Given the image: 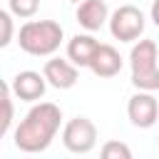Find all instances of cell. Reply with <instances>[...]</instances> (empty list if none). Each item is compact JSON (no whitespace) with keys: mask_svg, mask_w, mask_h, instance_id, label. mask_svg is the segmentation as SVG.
<instances>
[{"mask_svg":"<svg viewBox=\"0 0 159 159\" xmlns=\"http://www.w3.org/2000/svg\"><path fill=\"white\" fill-rule=\"evenodd\" d=\"M62 124V109L52 102H35L12 132V144L25 154L45 152L57 137Z\"/></svg>","mask_w":159,"mask_h":159,"instance_id":"obj_1","label":"cell"},{"mask_svg":"<svg viewBox=\"0 0 159 159\" xmlns=\"http://www.w3.org/2000/svg\"><path fill=\"white\" fill-rule=\"evenodd\" d=\"M65 40V30L55 20H27L17 30V45L32 57H52Z\"/></svg>","mask_w":159,"mask_h":159,"instance_id":"obj_2","label":"cell"},{"mask_svg":"<svg viewBox=\"0 0 159 159\" xmlns=\"http://www.w3.org/2000/svg\"><path fill=\"white\" fill-rule=\"evenodd\" d=\"M132 84L137 89L159 92V50L154 40H137L129 52Z\"/></svg>","mask_w":159,"mask_h":159,"instance_id":"obj_3","label":"cell"},{"mask_svg":"<svg viewBox=\"0 0 159 159\" xmlns=\"http://www.w3.org/2000/svg\"><path fill=\"white\" fill-rule=\"evenodd\" d=\"M109 32L119 42H137L147 27V17L137 5H119L109 15Z\"/></svg>","mask_w":159,"mask_h":159,"instance_id":"obj_4","label":"cell"},{"mask_svg":"<svg viewBox=\"0 0 159 159\" xmlns=\"http://www.w3.org/2000/svg\"><path fill=\"white\" fill-rule=\"evenodd\" d=\"M62 144L72 154H89L97 147V127L89 117L77 114L62 127Z\"/></svg>","mask_w":159,"mask_h":159,"instance_id":"obj_5","label":"cell"},{"mask_svg":"<svg viewBox=\"0 0 159 159\" xmlns=\"http://www.w3.org/2000/svg\"><path fill=\"white\" fill-rule=\"evenodd\" d=\"M127 117L134 127L139 129H149L157 124L159 119V102L154 97V92H147V89H137L129 102H127Z\"/></svg>","mask_w":159,"mask_h":159,"instance_id":"obj_6","label":"cell"},{"mask_svg":"<svg viewBox=\"0 0 159 159\" xmlns=\"http://www.w3.org/2000/svg\"><path fill=\"white\" fill-rule=\"evenodd\" d=\"M10 89H12L15 99H20V102H40L45 97V92H47L45 72L22 70L10 80Z\"/></svg>","mask_w":159,"mask_h":159,"instance_id":"obj_7","label":"cell"},{"mask_svg":"<svg viewBox=\"0 0 159 159\" xmlns=\"http://www.w3.org/2000/svg\"><path fill=\"white\" fill-rule=\"evenodd\" d=\"M42 72H45L47 84L55 87V89H72L77 84V80H80V70L70 57L67 60L65 57H50L45 62Z\"/></svg>","mask_w":159,"mask_h":159,"instance_id":"obj_8","label":"cell"},{"mask_svg":"<svg viewBox=\"0 0 159 159\" xmlns=\"http://www.w3.org/2000/svg\"><path fill=\"white\" fill-rule=\"evenodd\" d=\"M109 7L104 0H82L77 2L75 10V20L80 22V27H84L87 32H97L109 22Z\"/></svg>","mask_w":159,"mask_h":159,"instance_id":"obj_9","label":"cell"},{"mask_svg":"<svg viewBox=\"0 0 159 159\" xmlns=\"http://www.w3.org/2000/svg\"><path fill=\"white\" fill-rule=\"evenodd\" d=\"M122 65H124V60H122V55L117 52V47L99 42V47H97V52H94V57H92V62H89V70H92L97 77L107 80V77L119 75V72H122Z\"/></svg>","mask_w":159,"mask_h":159,"instance_id":"obj_10","label":"cell"},{"mask_svg":"<svg viewBox=\"0 0 159 159\" xmlns=\"http://www.w3.org/2000/svg\"><path fill=\"white\" fill-rule=\"evenodd\" d=\"M97 47H99V40L92 32H77V35H72L67 40V57L77 67H89Z\"/></svg>","mask_w":159,"mask_h":159,"instance_id":"obj_11","label":"cell"},{"mask_svg":"<svg viewBox=\"0 0 159 159\" xmlns=\"http://www.w3.org/2000/svg\"><path fill=\"white\" fill-rule=\"evenodd\" d=\"M12 89H10V82L2 84V124H0V137H5L10 129H12V117H15V109H12Z\"/></svg>","mask_w":159,"mask_h":159,"instance_id":"obj_12","label":"cell"},{"mask_svg":"<svg viewBox=\"0 0 159 159\" xmlns=\"http://www.w3.org/2000/svg\"><path fill=\"white\" fill-rule=\"evenodd\" d=\"M99 154H102V159H132V149L124 142H119V139L104 142L102 149H99Z\"/></svg>","mask_w":159,"mask_h":159,"instance_id":"obj_13","label":"cell"},{"mask_svg":"<svg viewBox=\"0 0 159 159\" xmlns=\"http://www.w3.org/2000/svg\"><path fill=\"white\" fill-rule=\"evenodd\" d=\"M7 10L15 15V17H32L37 10H40V0H7Z\"/></svg>","mask_w":159,"mask_h":159,"instance_id":"obj_14","label":"cell"},{"mask_svg":"<svg viewBox=\"0 0 159 159\" xmlns=\"http://www.w3.org/2000/svg\"><path fill=\"white\" fill-rule=\"evenodd\" d=\"M12 12L10 10H0V27H2V35H0V47H7L12 42Z\"/></svg>","mask_w":159,"mask_h":159,"instance_id":"obj_15","label":"cell"},{"mask_svg":"<svg viewBox=\"0 0 159 159\" xmlns=\"http://www.w3.org/2000/svg\"><path fill=\"white\" fill-rule=\"evenodd\" d=\"M149 17H152V22L159 27V0L152 2V7H149Z\"/></svg>","mask_w":159,"mask_h":159,"instance_id":"obj_16","label":"cell"},{"mask_svg":"<svg viewBox=\"0 0 159 159\" xmlns=\"http://www.w3.org/2000/svg\"><path fill=\"white\" fill-rule=\"evenodd\" d=\"M70 2H82V0H70Z\"/></svg>","mask_w":159,"mask_h":159,"instance_id":"obj_17","label":"cell"},{"mask_svg":"<svg viewBox=\"0 0 159 159\" xmlns=\"http://www.w3.org/2000/svg\"><path fill=\"white\" fill-rule=\"evenodd\" d=\"M157 144H159V137H157Z\"/></svg>","mask_w":159,"mask_h":159,"instance_id":"obj_18","label":"cell"}]
</instances>
